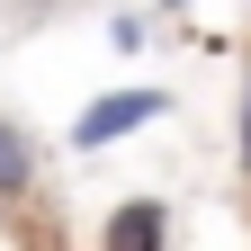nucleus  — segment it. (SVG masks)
Wrapping results in <instances>:
<instances>
[{
  "mask_svg": "<svg viewBox=\"0 0 251 251\" xmlns=\"http://www.w3.org/2000/svg\"><path fill=\"white\" fill-rule=\"evenodd\" d=\"M152 117H171V90H152V81H135V90H99V99L72 117V152H108V144H126V135L152 126Z\"/></svg>",
  "mask_w": 251,
  "mask_h": 251,
  "instance_id": "f257e3e1",
  "label": "nucleus"
},
{
  "mask_svg": "<svg viewBox=\"0 0 251 251\" xmlns=\"http://www.w3.org/2000/svg\"><path fill=\"white\" fill-rule=\"evenodd\" d=\"M99 251H171V206H162V198H126V206L108 215Z\"/></svg>",
  "mask_w": 251,
  "mask_h": 251,
  "instance_id": "f03ea898",
  "label": "nucleus"
},
{
  "mask_svg": "<svg viewBox=\"0 0 251 251\" xmlns=\"http://www.w3.org/2000/svg\"><path fill=\"white\" fill-rule=\"evenodd\" d=\"M27 198H36V144L18 117H0V206H27Z\"/></svg>",
  "mask_w": 251,
  "mask_h": 251,
  "instance_id": "7ed1b4c3",
  "label": "nucleus"
},
{
  "mask_svg": "<svg viewBox=\"0 0 251 251\" xmlns=\"http://www.w3.org/2000/svg\"><path fill=\"white\" fill-rule=\"evenodd\" d=\"M144 36H152L144 9H117V18H108V45H117V54H144Z\"/></svg>",
  "mask_w": 251,
  "mask_h": 251,
  "instance_id": "20e7f679",
  "label": "nucleus"
},
{
  "mask_svg": "<svg viewBox=\"0 0 251 251\" xmlns=\"http://www.w3.org/2000/svg\"><path fill=\"white\" fill-rule=\"evenodd\" d=\"M233 152H242V171H251V81H242V135H233Z\"/></svg>",
  "mask_w": 251,
  "mask_h": 251,
  "instance_id": "39448f33",
  "label": "nucleus"
},
{
  "mask_svg": "<svg viewBox=\"0 0 251 251\" xmlns=\"http://www.w3.org/2000/svg\"><path fill=\"white\" fill-rule=\"evenodd\" d=\"M162 9H188V0H162Z\"/></svg>",
  "mask_w": 251,
  "mask_h": 251,
  "instance_id": "423d86ee",
  "label": "nucleus"
}]
</instances>
